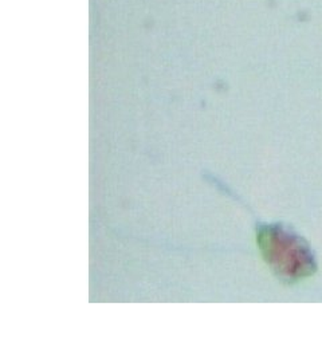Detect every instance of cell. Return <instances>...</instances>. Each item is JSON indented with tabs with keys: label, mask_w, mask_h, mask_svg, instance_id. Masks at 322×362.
Instances as JSON below:
<instances>
[{
	"label": "cell",
	"mask_w": 322,
	"mask_h": 362,
	"mask_svg": "<svg viewBox=\"0 0 322 362\" xmlns=\"http://www.w3.org/2000/svg\"><path fill=\"white\" fill-rule=\"evenodd\" d=\"M257 243L271 272L284 282H298L317 270L309 245L289 226L281 223L259 226Z\"/></svg>",
	"instance_id": "cell-1"
}]
</instances>
